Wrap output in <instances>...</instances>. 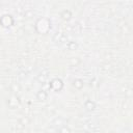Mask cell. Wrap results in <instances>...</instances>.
<instances>
[{
    "label": "cell",
    "instance_id": "cell-1",
    "mask_svg": "<svg viewBox=\"0 0 133 133\" xmlns=\"http://www.w3.org/2000/svg\"><path fill=\"white\" fill-rule=\"evenodd\" d=\"M50 87L54 90V91H59L61 90V88L63 87V82L61 79L59 78H54L51 82H50Z\"/></svg>",
    "mask_w": 133,
    "mask_h": 133
},
{
    "label": "cell",
    "instance_id": "cell-2",
    "mask_svg": "<svg viewBox=\"0 0 133 133\" xmlns=\"http://www.w3.org/2000/svg\"><path fill=\"white\" fill-rule=\"evenodd\" d=\"M0 24L3 27H9L14 24V19L10 15H3L0 18Z\"/></svg>",
    "mask_w": 133,
    "mask_h": 133
},
{
    "label": "cell",
    "instance_id": "cell-3",
    "mask_svg": "<svg viewBox=\"0 0 133 133\" xmlns=\"http://www.w3.org/2000/svg\"><path fill=\"white\" fill-rule=\"evenodd\" d=\"M84 108H85L87 111H92V110H95V108H96V103H95L94 101H91V100H87V101H85V103H84Z\"/></svg>",
    "mask_w": 133,
    "mask_h": 133
},
{
    "label": "cell",
    "instance_id": "cell-4",
    "mask_svg": "<svg viewBox=\"0 0 133 133\" xmlns=\"http://www.w3.org/2000/svg\"><path fill=\"white\" fill-rule=\"evenodd\" d=\"M48 74H49V71L48 70H43L39 74H38V77H37V79H38V81H41V82H44L47 78H48Z\"/></svg>",
    "mask_w": 133,
    "mask_h": 133
},
{
    "label": "cell",
    "instance_id": "cell-5",
    "mask_svg": "<svg viewBox=\"0 0 133 133\" xmlns=\"http://www.w3.org/2000/svg\"><path fill=\"white\" fill-rule=\"evenodd\" d=\"M83 85H84V83H83V80H82V79L77 78V79H74V80H73V86H74L75 88L81 89V88L83 87Z\"/></svg>",
    "mask_w": 133,
    "mask_h": 133
},
{
    "label": "cell",
    "instance_id": "cell-6",
    "mask_svg": "<svg viewBox=\"0 0 133 133\" xmlns=\"http://www.w3.org/2000/svg\"><path fill=\"white\" fill-rule=\"evenodd\" d=\"M47 98H48V94L45 90H39L36 94V99L38 101H45V100H47Z\"/></svg>",
    "mask_w": 133,
    "mask_h": 133
},
{
    "label": "cell",
    "instance_id": "cell-7",
    "mask_svg": "<svg viewBox=\"0 0 133 133\" xmlns=\"http://www.w3.org/2000/svg\"><path fill=\"white\" fill-rule=\"evenodd\" d=\"M60 17H61L63 20H66V21H68V20L71 19V17H72V12H71L69 9H64V10L61 11Z\"/></svg>",
    "mask_w": 133,
    "mask_h": 133
},
{
    "label": "cell",
    "instance_id": "cell-8",
    "mask_svg": "<svg viewBox=\"0 0 133 133\" xmlns=\"http://www.w3.org/2000/svg\"><path fill=\"white\" fill-rule=\"evenodd\" d=\"M66 47H68L69 50H76V49L78 48V44H77L75 41H70V42L68 43Z\"/></svg>",
    "mask_w": 133,
    "mask_h": 133
},
{
    "label": "cell",
    "instance_id": "cell-9",
    "mask_svg": "<svg viewBox=\"0 0 133 133\" xmlns=\"http://www.w3.org/2000/svg\"><path fill=\"white\" fill-rule=\"evenodd\" d=\"M63 122H64V119L62 117H57L52 122V125L53 126H60V125H63Z\"/></svg>",
    "mask_w": 133,
    "mask_h": 133
},
{
    "label": "cell",
    "instance_id": "cell-10",
    "mask_svg": "<svg viewBox=\"0 0 133 133\" xmlns=\"http://www.w3.org/2000/svg\"><path fill=\"white\" fill-rule=\"evenodd\" d=\"M20 85L19 84H17V83H12L11 84V90L14 91V92H19L20 91Z\"/></svg>",
    "mask_w": 133,
    "mask_h": 133
},
{
    "label": "cell",
    "instance_id": "cell-11",
    "mask_svg": "<svg viewBox=\"0 0 133 133\" xmlns=\"http://www.w3.org/2000/svg\"><path fill=\"white\" fill-rule=\"evenodd\" d=\"M59 133H70V129L66 126H62L59 129Z\"/></svg>",
    "mask_w": 133,
    "mask_h": 133
},
{
    "label": "cell",
    "instance_id": "cell-12",
    "mask_svg": "<svg viewBox=\"0 0 133 133\" xmlns=\"http://www.w3.org/2000/svg\"><path fill=\"white\" fill-rule=\"evenodd\" d=\"M21 123H22L23 125H27V124L29 123V119H28L27 117H23V118L21 119Z\"/></svg>",
    "mask_w": 133,
    "mask_h": 133
}]
</instances>
